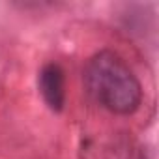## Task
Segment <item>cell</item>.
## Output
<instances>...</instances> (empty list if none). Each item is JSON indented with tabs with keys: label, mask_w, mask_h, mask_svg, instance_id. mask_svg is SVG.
Segmentation results:
<instances>
[{
	"label": "cell",
	"mask_w": 159,
	"mask_h": 159,
	"mask_svg": "<svg viewBox=\"0 0 159 159\" xmlns=\"http://www.w3.org/2000/svg\"><path fill=\"white\" fill-rule=\"evenodd\" d=\"M39 92L47 107L60 112L66 105V77L58 64H45L39 71Z\"/></svg>",
	"instance_id": "7a4b0ae2"
},
{
	"label": "cell",
	"mask_w": 159,
	"mask_h": 159,
	"mask_svg": "<svg viewBox=\"0 0 159 159\" xmlns=\"http://www.w3.org/2000/svg\"><path fill=\"white\" fill-rule=\"evenodd\" d=\"M84 84L88 94L114 114H133L142 101L139 79L112 51H101L88 60Z\"/></svg>",
	"instance_id": "6da1fadb"
}]
</instances>
